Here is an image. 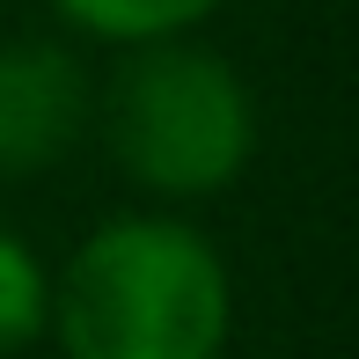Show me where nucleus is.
I'll return each instance as SVG.
<instances>
[{"mask_svg":"<svg viewBox=\"0 0 359 359\" xmlns=\"http://www.w3.org/2000/svg\"><path fill=\"white\" fill-rule=\"evenodd\" d=\"M44 323H52V286H44L37 257L0 227V352L29 345Z\"/></svg>","mask_w":359,"mask_h":359,"instance_id":"nucleus-5","label":"nucleus"},{"mask_svg":"<svg viewBox=\"0 0 359 359\" xmlns=\"http://www.w3.org/2000/svg\"><path fill=\"white\" fill-rule=\"evenodd\" d=\"M81 29L95 37H125V44H161V37H184L198 15H213L220 0H59Z\"/></svg>","mask_w":359,"mask_h":359,"instance_id":"nucleus-4","label":"nucleus"},{"mask_svg":"<svg viewBox=\"0 0 359 359\" xmlns=\"http://www.w3.org/2000/svg\"><path fill=\"white\" fill-rule=\"evenodd\" d=\"M52 330L67 359H220L227 271L184 220H110L74 250Z\"/></svg>","mask_w":359,"mask_h":359,"instance_id":"nucleus-1","label":"nucleus"},{"mask_svg":"<svg viewBox=\"0 0 359 359\" xmlns=\"http://www.w3.org/2000/svg\"><path fill=\"white\" fill-rule=\"evenodd\" d=\"M110 147L125 176H140L161 198H205L235 184L257 147L250 88L235 67L198 44H140L110 81Z\"/></svg>","mask_w":359,"mask_h":359,"instance_id":"nucleus-2","label":"nucleus"},{"mask_svg":"<svg viewBox=\"0 0 359 359\" xmlns=\"http://www.w3.org/2000/svg\"><path fill=\"white\" fill-rule=\"evenodd\" d=\"M88 125V74L59 44H0V176H37Z\"/></svg>","mask_w":359,"mask_h":359,"instance_id":"nucleus-3","label":"nucleus"}]
</instances>
